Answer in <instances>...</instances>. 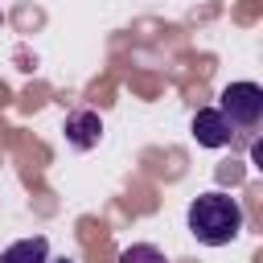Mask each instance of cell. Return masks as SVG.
Masks as SVG:
<instances>
[{
    "label": "cell",
    "instance_id": "cell-1",
    "mask_svg": "<svg viewBox=\"0 0 263 263\" xmlns=\"http://www.w3.org/2000/svg\"><path fill=\"white\" fill-rule=\"evenodd\" d=\"M189 234L205 247H226L242 234V205L230 193H201L189 201Z\"/></svg>",
    "mask_w": 263,
    "mask_h": 263
},
{
    "label": "cell",
    "instance_id": "cell-2",
    "mask_svg": "<svg viewBox=\"0 0 263 263\" xmlns=\"http://www.w3.org/2000/svg\"><path fill=\"white\" fill-rule=\"evenodd\" d=\"M218 111L226 115V123L238 132H255L263 119V86L259 82H230L218 99Z\"/></svg>",
    "mask_w": 263,
    "mask_h": 263
},
{
    "label": "cell",
    "instance_id": "cell-3",
    "mask_svg": "<svg viewBox=\"0 0 263 263\" xmlns=\"http://www.w3.org/2000/svg\"><path fill=\"white\" fill-rule=\"evenodd\" d=\"M193 140H197L201 148H226V144L234 140V127L226 123V115H222L218 107H201V111L193 115Z\"/></svg>",
    "mask_w": 263,
    "mask_h": 263
},
{
    "label": "cell",
    "instance_id": "cell-4",
    "mask_svg": "<svg viewBox=\"0 0 263 263\" xmlns=\"http://www.w3.org/2000/svg\"><path fill=\"white\" fill-rule=\"evenodd\" d=\"M66 144L70 148H78V152H86V148H95L99 144V136H103V119H99V111H74V115H66Z\"/></svg>",
    "mask_w": 263,
    "mask_h": 263
},
{
    "label": "cell",
    "instance_id": "cell-5",
    "mask_svg": "<svg viewBox=\"0 0 263 263\" xmlns=\"http://www.w3.org/2000/svg\"><path fill=\"white\" fill-rule=\"evenodd\" d=\"M0 263H49V238L45 234L21 238V242H12V247L0 251Z\"/></svg>",
    "mask_w": 263,
    "mask_h": 263
},
{
    "label": "cell",
    "instance_id": "cell-6",
    "mask_svg": "<svg viewBox=\"0 0 263 263\" xmlns=\"http://www.w3.org/2000/svg\"><path fill=\"white\" fill-rule=\"evenodd\" d=\"M119 263H164V255L152 242H132V247L119 251Z\"/></svg>",
    "mask_w": 263,
    "mask_h": 263
},
{
    "label": "cell",
    "instance_id": "cell-7",
    "mask_svg": "<svg viewBox=\"0 0 263 263\" xmlns=\"http://www.w3.org/2000/svg\"><path fill=\"white\" fill-rule=\"evenodd\" d=\"M49 263H74V259H49Z\"/></svg>",
    "mask_w": 263,
    "mask_h": 263
},
{
    "label": "cell",
    "instance_id": "cell-8",
    "mask_svg": "<svg viewBox=\"0 0 263 263\" xmlns=\"http://www.w3.org/2000/svg\"><path fill=\"white\" fill-rule=\"evenodd\" d=\"M0 25H4V8H0Z\"/></svg>",
    "mask_w": 263,
    "mask_h": 263
}]
</instances>
